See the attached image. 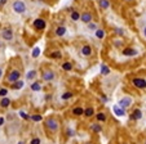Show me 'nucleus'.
<instances>
[{"label":"nucleus","instance_id":"nucleus-30","mask_svg":"<svg viewBox=\"0 0 146 144\" xmlns=\"http://www.w3.org/2000/svg\"><path fill=\"white\" fill-rule=\"evenodd\" d=\"M39 54H40V49H39V48H35V49L33 50V57H34V58H36Z\"/></svg>","mask_w":146,"mask_h":144},{"label":"nucleus","instance_id":"nucleus-15","mask_svg":"<svg viewBox=\"0 0 146 144\" xmlns=\"http://www.w3.org/2000/svg\"><path fill=\"white\" fill-rule=\"evenodd\" d=\"M36 75H38V72H36L35 70H31L27 72V75H26V79L27 80H34L36 77Z\"/></svg>","mask_w":146,"mask_h":144},{"label":"nucleus","instance_id":"nucleus-25","mask_svg":"<svg viewBox=\"0 0 146 144\" xmlns=\"http://www.w3.org/2000/svg\"><path fill=\"white\" fill-rule=\"evenodd\" d=\"M62 68H64L65 71H71L72 70V64L70 62H65L64 64H62Z\"/></svg>","mask_w":146,"mask_h":144},{"label":"nucleus","instance_id":"nucleus-5","mask_svg":"<svg viewBox=\"0 0 146 144\" xmlns=\"http://www.w3.org/2000/svg\"><path fill=\"white\" fill-rule=\"evenodd\" d=\"M47 128L49 129L50 131H57L58 130V122H57V120H54V118H49V120H47Z\"/></svg>","mask_w":146,"mask_h":144},{"label":"nucleus","instance_id":"nucleus-18","mask_svg":"<svg viewBox=\"0 0 146 144\" xmlns=\"http://www.w3.org/2000/svg\"><path fill=\"white\" fill-rule=\"evenodd\" d=\"M100 7H101L102 9H108L109 7H110V3H109V0H100Z\"/></svg>","mask_w":146,"mask_h":144},{"label":"nucleus","instance_id":"nucleus-35","mask_svg":"<svg viewBox=\"0 0 146 144\" xmlns=\"http://www.w3.org/2000/svg\"><path fill=\"white\" fill-rule=\"evenodd\" d=\"M116 32H118V35H124V31L120 30V28H118V30H116Z\"/></svg>","mask_w":146,"mask_h":144},{"label":"nucleus","instance_id":"nucleus-4","mask_svg":"<svg viewBox=\"0 0 146 144\" xmlns=\"http://www.w3.org/2000/svg\"><path fill=\"white\" fill-rule=\"evenodd\" d=\"M1 37L7 41L13 40V31H12V28H4V30L1 31Z\"/></svg>","mask_w":146,"mask_h":144},{"label":"nucleus","instance_id":"nucleus-14","mask_svg":"<svg viewBox=\"0 0 146 144\" xmlns=\"http://www.w3.org/2000/svg\"><path fill=\"white\" fill-rule=\"evenodd\" d=\"M141 117H142V112L140 109H135L132 113V120H140Z\"/></svg>","mask_w":146,"mask_h":144},{"label":"nucleus","instance_id":"nucleus-3","mask_svg":"<svg viewBox=\"0 0 146 144\" xmlns=\"http://www.w3.org/2000/svg\"><path fill=\"white\" fill-rule=\"evenodd\" d=\"M19 77H21V72H19L18 70H13L12 72H9L8 75V82H12L13 84L14 81H17V80H19Z\"/></svg>","mask_w":146,"mask_h":144},{"label":"nucleus","instance_id":"nucleus-40","mask_svg":"<svg viewBox=\"0 0 146 144\" xmlns=\"http://www.w3.org/2000/svg\"><path fill=\"white\" fill-rule=\"evenodd\" d=\"M124 1H128V3H129V1H133V0H124Z\"/></svg>","mask_w":146,"mask_h":144},{"label":"nucleus","instance_id":"nucleus-36","mask_svg":"<svg viewBox=\"0 0 146 144\" xmlns=\"http://www.w3.org/2000/svg\"><path fill=\"white\" fill-rule=\"evenodd\" d=\"M19 113H21V116H22L23 118H29V116H27V114L25 113V112H19Z\"/></svg>","mask_w":146,"mask_h":144},{"label":"nucleus","instance_id":"nucleus-24","mask_svg":"<svg viewBox=\"0 0 146 144\" xmlns=\"http://www.w3.org/2000/svg\"><path fill=\"white\" fill-rule=\"evenodd\" d=\"M49 57H50V58H54V59H57V58H61V57H62V53H61V52H58V50H57V52H53V53H50V54H49Z\"/></svg>","mask_w":146,"mask_h":144},{"label":"nucleus","instance_id":"nucleus-10","mask_svg":"<svg viewBox=\"0 0 146 144\" xmlns=\"http://www.w3.org/2000/svg\"><path fill=\"white\" fill-rule=\"evenodd\" d=\"M80 53H82V55H84V57H89V55L92 54V48L89 45H84L82 48V50H80Z\"/></svg>","mask_w":146,"mask_h":144},{"label":"nucleus","instance_id":"nucleus-19","mask_svg":"<svg viewBox=\"0 0 146 144\" xmlns=\"http://www.w3.org/2000/svg\"><path fill=\"white\" fill-rule=\"evenodd\" d=\"M31 89H33L34 91H40V90H41V85H40V82H38V81L33 82V85H31Z\"/></svg>","mask_w":146,"mask_h":144},{"label":"nucleus","instance_id":"nucleus-9","mask_svg":"<svg viewBox=\"0 0 146 144\" xmlns=\"http://www.w3.org/2000/svg\"><path fill=\"white\" fill-rule=\"evenodd\" d=\"M79 19H82L83 23H89V22L92 21V14L89 13V12H84V13L80 14V18Z\"/></svg>","mask_w":146,"mask_h":144},{"label":"nucleus","instance_id":"nucleus-11","mask_svg":"<svg viewBox=\"0 0 146 144\" xmlns=\"http://www.w3.org/2000/svg\"><path fill=\"white\" fill-rule=\"evenodd\" d=\"M136 54H137V50L132 49V48H127V49L123 50V55H125V57H133Z\"/></svg>","mask_w":146,"mask_h":144},{"label":"nucleus","instance_id":"nucleus-37","mask_svg":"<svg viewBox=\"0 0 146 144\" xmlns=\"http://www.w3.org/2000/svg\"><path fill=\"white\" fill-rule=\"evenodd\" d=\"M3 124H4V118H3V117H0V126L3 125Z\"/></svg>","mask_w":146,"mask_h":144},{"label":"nucleus","instance_id":"nucleus-6","mask_svg":"<svg viewBox=\"0 0 146 144\" xmlns=\"http://www.w3.org/2000/svg\"><path fill=\"white\" fill-rule=\"evenodd\" d=\"M45 26H47V23H45V21L43 18H36L35 21H34V27H35L36 30H44Z\"/></svg>","mask_w":146,"mask_h":144},{"label":"nucleus","instance_id":"nucleus-12","mask_svg":"<svg viewBox=\"0 0 146 144\" xmlns=\"http://www.w3.org/2000/svg\"><path fill=\"white\" fill-rule=\"evenodd\" d=\"M114 112L116 113V116H124L125 114V112H124V108H121V107L119 106H114Z\"/></svg>","mask_w":146,"mask_h":144},{"label":"nucleus","instance_id":"nucleus-1","mask_svg":"<svg viewBox=\"0 0 146 144\" xmlns=\"http://www.w3.org/2000/svg\"><path fill=\"white\" fill-rule=\"evenodd\" d=\"M12 8H13V11L17 14H22L26 12V4L23 0H16L13 3V5H12Z\"/></svg>","mask_w":146,"mask_h":144},{"label":"nucleus","instance_id":"nucleus-34","mask_svg":"<svg viewBox=\"0 0 146 144\" xmlns=\"http://www.w3.org/2000/svg\"><path fill=\"white\" fill-rule=\"evenodd\" d=\"M92 130H94V131H100V130H101V128H100V125H93V126H92Z\"/></svg>","mask_w":146,"mask_h":144},{"label":"nucleus","instance_id":"nucleus-16","mask_svg":"<svg viewBox=\"0 0 146 144\" xmlns=\"http://www.w3.org/2000/svg\"><path fill=\"white\" fill-rule=\"evenodd\" d=\"M9 104H11V99H9V98H5V97H4V98L0 101V106L3 107V108L9 107Z\"/></svg>","mask_w":146,"mask_h":144},{"label":"nucleus","instance_id":"nucleus-26","mask_svg":"<svg viewBox=\"0 0 146 144\" xmlns=\"http://www.w3.org/2000/svg\"><path fill=\"white\" fill-rule=\"evenodd\" d=\"M79 18H80V13H78V12H72L71 13V19L72 21H79Z\"/></svg>","mask_w":146,"mask_h":144},{"label":"nucleus","instance_id":"nucleus-13","mask_svg":"<svg viewBox=\"0 0 146 144\" xmlns=\"http://www.w3.org/2000/svg\"><path fill=\"white\" fill-rule=\"evenodd\" d=\"M65 34H66V27L60 26V27L56 28V35H57V36H64Z\"/></svg>","mask_w":146,"mask_h":144},{"label":"nucleus","instance_id":"nucleus-29","mask_svg":"<svg viewBox=\"0 0 146 144\" xmlns=\"http://www.w3.org/2000/svg\"><path fill=\"white\" fill-rule=\"evenodd\" d=\"M97 120H98V121H102V122H104V121H105L106 120V116H105V113H98L97 114Z\"/></svg>","mask_w":146,"mask_h":144},{"label":"nucleus","instance_id":"nucleus-22","mask_svg":"<svg viewBox=\"0 0 146 144\" xmlns=\"http://www.w3.org/2000/svg\"><path fill=\"white\" fill-rule=\"evenodd\" d=\"M22 86H23V81H21V80H17V81L13 82V89H21Z\"/></svg>","mask_w":146,"mask_h":144},{"label":"nucleus","instance_id":"nucleus-27","mask_svg":"<svg viewBox=\"0 0 146 144\" xmlns=\"http://www.w3.org/2000/svg\"><path fill=\"white\" fill-rule=\"evenodd\" d=\"M87 25H88V28H89L91 31H96V30H97V25L94 23V22L91 21L89 23H87Z\"/></svg>","mask_w":146,"mask_h":144},{"label":"nucleus","instance_id":"nucleus-32","mask_svg":"<svg viewBox=\"0 0 146 144\" xmlns=\"http://www.w3.org/2000/svg\"><path fill=\"white\" fill-rule=\"evenodd\" d=\"M8 94V90L7 89H0V97H5Z\"/></svg>","mask_w":146,"mask_h":144},{"label":"nucleus","instance_id":"nucleus-41","mask_svg":"<svg viewBox=\"0 0 146 144\" xmlns=\"http://www.w3.org/2000/svg\"><path fill=\"white\" fill-rule=\"evenodd\" d=\"M18 144H23V141H19V143Z\"/></svg>","mask_w":146,"mask_h":144},{"label":"nucleus","instance_id":"nucleus-17","mask_svg":"<svg viewBox=\"0 0 146 144\" xmlns=\"http://www.w3.org/2000/svg\"><path fill=\"white\" fill-rule=\"evenodd\" d=\"M94 32H96V37L97 39H104L105 37V30H102V28H97Z\"/></svg>","mask_w":146,"mask_h":144},{"label":"nucleus","instance_id":"nucleus-20","mask_svg":"<svg viewBox=\"0 0 146 144\" xmlns=\"http://www.w3.org/2000/svg\"><path fill=\"white\" fill-rule=\"evenodd\" d=\"M72 113H74L75 116H80V114L84 113V109H83L82 107H76V108L72 109Z\"/></svg>","mask_w":146,"mask_h":144},{"label":"nucleus","instance_id":"nucleus-42","mask_svg":"<svg viewBox=\"0 0 146 144\" xmlns=\"http://www.w3.org/2000/svg\"><path fill=\"white\" fill-rule=\"evenodd\" d=\"M87 144H91V143H87Z\"/></svg>","mask_w":146,"mask_h":144},{"label":"nucleus","instance_id":"nucleus-31","mask_svg":"<svg viewBox=\"0 0 146 144\" xmlns=\"http://www.w3.org/2000/svg\"><path fill=\"white\" fill-rule=\"evenodd\" d=\"M31 120H34V121H41L43 117L39 116V114H34V116H31Z\"/></svg>","mask_w":146,"mask_h":144},{"label":"nucleus","instance_id":"nucleus-38","mask_svg":"<svg viewBox=\"0 0 146 144\" xmlns=\"http://www.w3.org/2000/svg\"><path fill=\"white\" fill-rule=\"evenodd\" d=\"M143 35H145V37H146V26L143 27Z\"/></svg>","mask_w":146,"mask_h":144},{"label":"nucleus","instance_id":"nucleus-21","mask_svg":"<svg viewBox=\"0 0 146 144\" xmlns=\"http://www.w3.org/2000/svg\"><path fill=\"white\" fill-rule=\"evenodd\" d=\"M101 74L105 75V76H106V75H109V74H110V68H109L106 64H102L101 66Z\"/></svg>","mask_w":146,"mask_h":144},{"label":"nucleus","instance_id":"nucleus-39","mask_svg":"<svg viewBox=\"0 0 146 144\" xmlns=\"http://www.w3.org/2000/svg\"><path fill=\"white\" fill-rule=\"evenodd\" d=\"M1 75H3V70L0 68V77H1Z\"/></svg>","mask_w":146,"mask_h":144},{"label":"nucleus","instance_id":"nucleus-8","mask_svg":"<svg viewBox=\"0 0 146 144\" xmlns=\"http://www.w3.org/2000/svg\"><path fill=\"white\" fill-rule=\"evenodd\" d=\"M132 82L136 87H138V89H145L146 87V80H143V79H133Z\"/></svg>","mask_w":146,"mask_h":144},{"label":"nucleus","instance_id":"nucleus-7","mask_svg":"<svg viewBox=\"0 0 146 144\" xmlns=\"http://www.w3.org/2000/svg\"><path fill=\"white\" fill-rule=\"evenodd\" d=\"M131 104H132V99H131L129 97H124V98H121L120 101H119V106H120L121 108H128Z\"/></svg>","mask_w":146,"mask_h":144},{"label":"nucleus","instance_id":"nucleus-33","mask_svg":"<svg viewBox=\"0 0 146 144\" xmlns=\"http://www.w3.org/2000/svg\"><path fill=\"white\" fill-rule=\"evenodd\" d=\"M30 144H40V139H38V138H34L33 140H31V143Z\"/></svg>","mask_w":146,"mask_h":144},{"label":"nucleus","instance_id":"nucleus-28","mask_svg":"<svg viewBox=\"0 0 146 144\" xmlns=\"http://www.w3.org/2000/svg\"><path fill=\"white\" fill-rule=\"evenodd\" d=\"M71 97H72V93H70V91H66L62 94V99H64V101H67V99H70Z\"/></svg>","mask_w":146,"mask_h":144},{"label":"nucleus","instance_id":"nucleus-43","mask_svg":"<svg viewBox=\"0 0 146 144\" xmlns=\"http://www.w3.org/2000/svg\"><path fill=\"white\" fill-rule=\"evenodd\" d=\"M145 144H146V143H145Z\"/></svg>","mask_w":146,"mask_h":144},{"label":"nucleus","instance_id":"nucleus-2","mask_svg":"<svg viewBox=\"0 0 146 144\" xmlns=\"http://www.w3.org/2000/svg\"><path fill=\"white\" fill-rule=\"evenodd\" d=\"M41 77H43L44 81H53L54 77H56V75H54V72H53L52 70H45V71H43Z\"/></svg>","mask_w":146,"mask_h":144},{"label":"nucleus","instance_id":"nucleus-23","mask_svg":"<svg viewBox=\"0 0 146 144\" xmlns=\"http://www.w3.org/2000/svg\"><path fill=\"white\" fill-rule=\"evenodd\" d=\"M93 113H94V111H93V108H92V107H89V108L84 109V114H86L87 117H91V116H93Z\"/></svg>","mask_w":146,"mask_h":144}]
</instances>
